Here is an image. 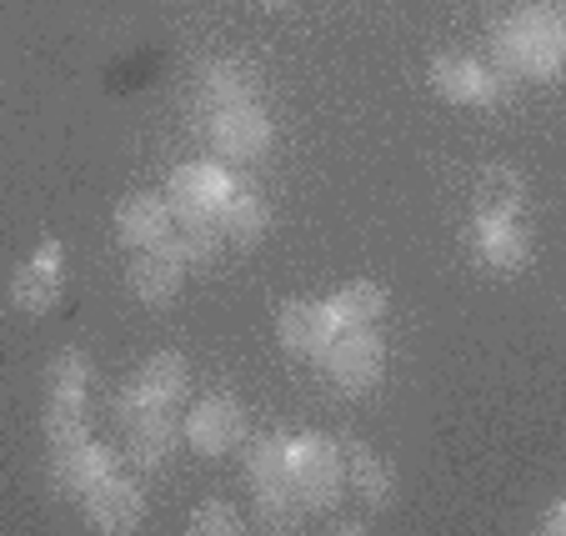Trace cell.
<instances>
[{
  "mask_svg": "<svg viewBox=\"0 0 566 536\" xmlns=\"http://www.w3.org/2000/svg\"><path fill=\"white\" fill-rule=\"evenodd\" d=\"M247 472L256 492H281L291 486V441L286 437H256L247 446Z\"/></svg>",
  "mask_w": 566,
  "mask_h": 536,
  "instance_id": "obj_22",
  "label": "cell"
},
{
  "mask_svg": "<svg viewBox=\"0 0 566 536\" xmlns=\"http://www.w3.org/2000/svg\"><path fill=\"white\" fill-rule=\"evenodd\" d=\"M116 472H120V456L111 446H96L91 437L81 441V446L55 451V482H61V492H71V496H86L91 486H101Z\"/></svg>",
  "mask_w": 566,
  "mask_h": 536,
  "instance_id": "obj_12",
  "label": "cell"
},
{
  "mask_svg": "<svg viewBox=\"0 0 566 536\" xmlns=\"http://www.w3.org/2000/svg\"><path fill=\"white\" fill-rule=\"evenodd\" d=\"M326 316L332 326H371L386 316V286L381 281H352L336 296H326Z\"/></svg>",
  "mask_w": 566,
  "mask_h": 536,
  "instance_id": "obj_20",
  "label": "cell"
},
{
  "mask_svg": "<svg viewBox=\"0 0 566 536\" xmlns=\"http://www.w3.org/2000/svg\"><path fill=\"white\" fill-rule=\"evenodd\" d=\"M256 75L247 71L241 61H211L201 71V91H196V106L206 116H226L235 106H256Z\"/></svg>",
  "mask_w": 566,
  "mask_h": 536,
  "instance_id": "obj_11",
  "label": "cell"
},
{
  "mask_svg": "<svg viewBox=\"0 0 566 536\" xmlns=\"http://www.w3.org/2000/svg\"><path fill=\"white\" fill-rule=\"evenodd\" d=\"M211 146L231 161H256L271 146V120L256 106H235L226 116H211Z\"/></svg>",
  "mask_w": 566,
  "mask_h": 536,
  "instance_id": "obj_10",
  "label": "cell"
},
{
  "mask_svg": "<svg viewBox=\"0 0 566 536\" xmlns=\"http://www.w3.org/2000/svg\"><path fill=\"white\" fill-rule=\"evenodd\" d=\"M526 206V186L516 181L512 171L492 166V171L481 176L476 186V221H516Z\"/></svg>",
  "mask_w": 566,
  "mask_h": 536,
  "instance_id": "obj_21",
  "label": "cell"
},
{
  "mask_svg": "<svg viewBox=\"0 0 566 536\" xmlns=\"http://www.w3.org/2000/svg\"><path fill=\"white\" fill-rule=\"evenodd\" d=\"M186 387H191V371H186V361L176 351H160L150 356L146 366H140L136 376H130L126 397H120V421L140 417V411H160V407H176V401L186 397Z\"/></svg>",
  "mask_w": 566,
  "mask_h": 536,
  "instance_id": "obj_4",
  "label": "cell"
},
{
  "mask_svg": "<svg viewBox=\"0 0 566 536\" xmlns=\"http://www.w3.org/2000/svg\"><path fill=\"white\" fill-rule=\"evenodd\" d=\"M176 225L171 206H166V196H126V201L116 206V237L126 241V246H156V241H166V231Z\"/></svg>",
  "mask_w": 566,
  "mask_h": 536,
  "instance_id": "obj_13",
  "label": "cell"
},
{
  "mask_svg": "<svg viewBox=\"0 0 566 536\" xmlns=\"http://www.w3.org/2000/svg\"><path fill=\"white\" fill-rule=\"evenodd\" d=\"M562 6L556 0H532L496 35V61L506 75H526V81H552L562 65Z\"/></svg>",
  "mask_w": 566,
  "mask_h": 536,
  "instance_id": "obj_1",
  "label": "cell"
},
{
  "mask_svg": "<svg viewBox=\"0 0 566 536\" xmlns=\"http://www.w3.org/2000/svg\"><path fill=\"white\" fill-rule=\"evenodd\" d=\"M342 482H346V472H342V446L336 441L316 437V431L291 441V492H296V502L306 512L336 506Z\"/></svg>",
  "mask_w": 566,
  "mask_h": 536,
  "instance_id": "obj_2",
  "label": "cell"
},
{
  "mask_svg": "<svg viewBox=\"0 0 566 536\" xmlns=\"http://www.w3.org/2000/svg\"><path fill=\"white\" fill-rule=\"evenodd\" d=\"M271 225V211L266 201H261L256 191H226V201L216 206V231H221L226 241H241V246H256L261 237H266Z\"/></svg>",
  "mask_w": 566,
  "mask_h": 536,
  "instance_id": "obj_19",
  "label": "cell"
},
{
  "mask_svg": "<svg viewBox=\"0 0 566 536\" xmlns=\"http://www.w3.org/2000/svg\"><path fill=\"white\" fill-rule=\"evenodd\" d=\"M562 526H566V506H562V502H552V506H546V516H542V532H546V536H556Z\"/></svg>",
  "mask_w": 566,
  "mask_h": 536,
  "instance_id": "obj_27",
  "label": "cell"
},
{
  "mask_svg": "<svg viewBox=\"0 0 566 536\" xmlns=\"http://www.w3.org/2000/svg\"><path fill=\"white\" fill-rule=\"evenodd\" d=\"M271 6H281V0H271Z\"/></svg>",
  "mask_w": 566,
  "mask_h": 536,
  "instance_id": "obj_28",
  "label": "cell"
},
{
  "mask_svg": "<svg viewBox=\"0 0 566 536\" xmlns=\"http://www.w3.org/2000/svg\"><path fill=\"white\" fill-rule=\"evenodd\" d=\"M91 437V417H86V397H51L45 401V441L55 451L81 446Z\"/></svg>",
  "mask_w": 566,
  "mask_h": 536,
  "instance_id": "obj_23",
  "label": "cell"
},
{
  "mask_svg": "<svg viewBox=\"0 0 566 536\" xmlns=\"http://www.w3.org/2000/svg\"><path fill=\"white\" fill-rule=\"evenodd\" d=\"M181 431H186V441H191L196 451H206V456H226L231 446L247 441V411L235 407V397L216 391V397L196 401Z\"/></svg>",
  "mask_w": 566,
  "mask_h": 536,
  "instance_id": "obj_6",
  "label": "cell"
},
{
  "mask_svg": "<svg viewBox=\"0 0 566 536\" xmlns=\"http://www.w3.org/2000/svg\"><path fill=\"white\" fill-rule=\"evenodd\" d=\"M86 512H91V526L106 536H120V532H136L140 516H146V496H140L136 482H126V476H106L101 486H91L86 496Z\"/></svg>",
  "mask_w": 566,
  "mask_h": 536,
  "instance_id": "obj_9",
  "label": "cell"
},
{
  "mask_svg": "<svg viewBox=\"0 0 566 536\" xmlns=\"http://www.w3.org/2000/svg\"><path fill=\"white\" fill-rule=\"evenodd\" d=\"M186 526H191L196 536H235L247 522H241V512H235L231 502H201Z\"/></svg>",
  "mask_w": 566,
  "mask_h": 536,
  "instance_id": "obj_26",
  "label": "cell"
},
{
  "mask_svg": "<svg viewBox=\"0 0 566 536\" xmlns=\"http://www.w3.org/2000/svg\"><path fill=\"white\" fill-rule=\"evenodd\" d=\"M346 446H342V472H346V482L361 492V502L366 506H391V496H396V476H391V466L376 456L366 441H352V437H342Z\"/></svg>",
  "mask_w": 566,
  "mask_h": 536,
  "instance_id": "obj_18",
  "label": "cell"
},
{
  "mask_svg": "<svg viewBox=\"0 0 566 536\" xmlns=\"http://www.w3.org/2000/svg\"><path fill=\"white\" fill-rule=\"evenodd\" d=\"M332 316H326V306L321 301H286L281 306V322H276V336L286 351L296 356H321L326 351V341H332Z\"/></svg>",
  "mask_w": 566,
  "mask_h": 536,
  "instance_id": "obj_14",
  "label": "cell"
},
{
  "mask_svg": "<svg viewBox=\"0 0 566 536\" xmlns=\"http://www.w3.org/2000/svg\"><path fill=\"white\" fill-rule=\"evenodd\" d=\"M160 246L171 251L181 266H201V261L216 256L221 231H216V221H181V231H166V241H160Z\"/></svg>",
  "mask_w": 566,
  "mask_h": 536,
  "instance_id": "obj_24",
  "label": "cell"
},
{
  "mask_svg": "<svg viewBox=\"0 0 566 536\" xmlns=\"http://www.w3.org/2000/svg\"><path fill=\"white\" fill-rule=\"evenodd\" d=\"M181 261L171 256V251L160 246H140L136 261H130V291H136L146 306H166V301H176V291H181Z\"/></svg>",
  "mask_w": 566,
  "mask_h": 536,
  "instance_id": "obj_15",
  "label": "cell"
},
{
  "mask_svg": "<svg viewBox=\"0 0 566 536\" xmlns=\"http://www.w3.org/2000/svg\"><path fill=\"white\" fill-rule=\"evenodd\" d=\"M381 361H386V346L371 326H336L332 341H326V351H321V366H326V376H332L342 391L376 387Z\"/></svg>",
  "mask_w": 566,
  "mask_h": 536,
  "instance_id": "obj_3",
  "label": "cell"
},
{
  "mask_svg": "<svg viewBox=\"0 0 566 536\" xmlns=\"http://www.w3.org/2000/svg\"><path fill=\"white\" fill-rule=\"evenodd\" d=\"M86 381H91V366L75 346L55 351V361L45 366V387H51V397H86Z\"/></svg>",
  "mask_w": 566,
  "mask_h": 536,
  "instance_id": "obj_25",
  "label": "cell"
},
{
  "mask_svg": "<svg viewBox=\"0 0 566 536\" xmlns=\"http://www.w3.org/2000/svg\"><path fill=\"white\" fill-rule=\"evenodd\" d=\"M61 281H65V251H61V241H41V246H35V256L25 261L21 271H15L11 301L21 306V312L45 316L55 301H61Z\"/></svg>",
  "mask_w": 566,
  "mask_h": 536,
  "instance_id": "obj_7",
  "label": "cell"
},
{
  "mask_svg": "<svg viewBox=\"0 0 566 536\" xmlns=\"http://www.w3.org/2000/svg\"><path fill=\"white\" fill-rule=\"evenodd\" d=\"M471 251H476L486 266L516 271L532 261V231L522 221H476L471 225Z\"/></svg>",
  "mask_w": 566,
  "mask_h": 536,
  "instance_id": "obj_16",
  "label": "cell"
},
{
  "mask_svg": "<svg viewBox=\"0 0 566 536\" xmlns=\"http://www.w3.org/2000/svg\"><path fill=\"white\" fill-rule=\"evenodd\" d=\"M176 437H181V427H176L171 407L140 411V417L126 421V456L136 466H160L176 451Z\"/></svg>",
  "mask_w": 566,
  "mask_h": 536,
  "instance_id": "obj_17",
  "label": "cell"
},
{
  "mask_svg": "<svg viewBox=\"0 0 566 536\" xmlns=\"http://www.w3.org/2000/svg\"><path fill=\"white\" fill-rule=\"evenodd\" d=\"M431 86H437V96L457 101V106H492L496 91H502V75H492L471 55H437L431 61Z\"/></svg>",
  "mask_w": 566,
  "mask_h": 536,
  "instance_id": "obj_8",
  "label": "cell"
},
{
  "mask_svg": "<svg viewBox=\"0 0 566 536\" xmlns=\"http://www.w3.org/2000/svg\"><path fill=\"white\" fill-rule=\"evenodd\" d=\"M231 181H226L221 166L211 161H191V166H176L171 186H166V206H171L176 221H216V206L226 201Z\"/></svg>",
  "mask_w": 566,
  "mask_h": 536,
  "instance_id": "obj_5",
  "label": "cell"
}]
</instances>
